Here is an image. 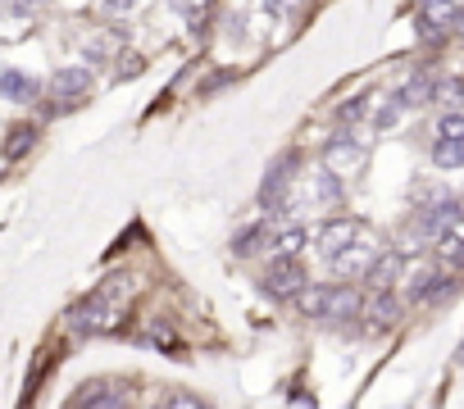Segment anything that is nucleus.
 <instances>
[{"instance_id": "obj_23", "label": "nucleus", "mask_w": 464, "mask_h": 409, "mask_svg": "<svg viewBox=\"0 0 464 409\" xmlns=\"http://www.w3.org/2000/svg\"><path fill=\"white\" fill-rule=\"evenodd\" d=\"M105 10H127V0H105Z\"/></svg>"}, {"instance_id": "obj_11", "label": "nucleus", "mask_w": 464, "mask_h": 409, "mask_svg": "<svg viewBox=\"0 0 464 409\" xmlns=\"http://www.w3.org/2000/svg\"><path fill=\"white\" fill-rule=\"evenodd\" d=\"M314 200L323 204V210H337V204H342V178H337L333 164H323L314 173Z\"/></svg>"}, {"instance_id": "obj_14", "label": "nucleus", "mask_w": 464, "mask_h": 409, "mask_svg": "<svg viewBox=\"0 0 464 409\" xmlns=\"http://www.w3.org/2000/svg\"><path fill=\"white\" fill-rule=\"evenodd\" d=\"M433 164L437 169H464V136H433Z\"/></svg>"}, {"instance_id": "obj_6", "label": "nucleus", "mask_w": 464, "mask_h": 409, "mask_svg": "<svg viewBox=\"0 0 464 409\" xmlns=\"http://www.w3.org/2000/svg\"><path fill=\"white\" fill-rule=\"evenodd\" d=\"M401 273H406V255H401V250H382V255H373V264L364 268V278H369L373 292H382V287H396Z\"/></svg>"}, {"instance_id": "obj_12", "label": "nucleus", "mask_w": 464, "mask_h": 409, "mask_svg": "<svg viewBox=\"0 0 464 409\" xmlns=\"http://www.w3.org/2000/svg\"><path fill=\"white\" fill-rule=\"evenodd\" d=\"M396 100H401V109H419V105L437 100V83H433L428 74H415L401 91H396Z\"/></svg>"}, {"instance_id": "obj_19", "label": "nucleus", "mask_w": 464, "mask_h": 409, "mask_svg": "<svg viewBox=\"0 0 464 409\" xmlns=\"http://www.w3.org/2000/svg\"><path fill=\"white\" fill-rule=\"evenodd\" d=\"M32 142H37V127H32V123H23V127H14V132H10V142H5V155H10V160H19V155H23Z\"/></svg>"}, {"instance_id": "obj_24", "label": "nucleus", "mask_w": 464, "mask_h": 409, "mask_svg": "<svg viewBox=\"0 0 464 409\" xmlns=\"http://www.w3.org/2000/svg\"><path fill=\"white\" fill-rule=\"evenodd\" d=\"M455 32H460V37H464V10H460V14H455Z\"/></svg>"}, {"instance_id": "obj_1", "label": "nucleus", "mask_w": 464, "mask_h": 409, "mask_svg": "<svg viewBox=\"0 0 464 409\" xmlns=\"http://www.w3.org/2000/svg\"><path fill=\"white\" fill-rule=\"evenodd\" d=\"M118 296H123V283H118V278H109V283H105V287H96L83 305H74L69 327H74V332H83V336L114 327V323H118Z\"/></svg>"}, {"instance_id": "obj_20", "label": "nucleus", "mask_w": 464, "mask_h": 409, "mask_svg": "<svg viewBox=\"0 0 464 409\" xmlns=\"http://www.w3.org/2000/svg\"><path fill=\"white\" fill-rule=\"evenodd\" d=\"M437 132H442V136H464V114H455V109H451V114H442Z\"/></svg>"}, {"instance_id": "obj_15", "label": "nucleus", "mask_w": 464, "mask_h": 409, "mask_svg": "<svg viewBox=\"0 0 464 409\" xmlns=\"http://www.w3.org/2000/svg\"><path fill=\"white\" fill-rule=\"evenodd\" d=\"M74 405L83 409V405H123V391H114L109 382H87L78 396H74Z\"/></svg>"}, {"instance_id": "obj_5", "label": "nucleus", "mask_w": 464, "mask_h": 409, "mask_svg": "<svg viewBox=\"0 0 464 409\" xmlns=\"http://www.w3.org/2000/svg\"><path fill=\"white\" fill-rule=\"evenodd\" d=\"M92 91V74L87 68H59L50 78V96H55V109H69V105H83Z\"/></svg>"}, {"instance_id": "obj_3", "label": "nucleus", "mask_w": 464, "mask_h": 409, "mask_svg": "<svg viewBox=\"0 0 464 409\" xmlns=\"http://www.w3.org/2000/svg\"><path fill=\"white\" fill-rule=\"evenodd\" d=\"M264 292L278 296V300H296L305 292V268L296 264V255H278L264 273Z\"/></svg>"}, {"instance_id": "obj_18", "label": "nucleus", "mask_w": 464, "mask_h": 409, "mask_svg": "<svg viewBox=\"0 0 464 409\" xmlns=\"http://www.w3.org/2000/svg\"><path fill=\"white\" fill-rule=\"evenodd\" d=\"M305 241H310V237H305V228H296V223H292V228H278V232H274V250H278V255H296Z\"/></svg>"}, {"instance_id": "obj_22", "label": "nucleus", "mask_w": 464, "mask_h": 409, "mask_svg": "<svg viewBox=\"0 0 464 409\" xmlns=\"http://www.w3.org/2000/svg\"><path fill=\"white\" fill-rule=\"evenodd\" d=\"M164 405H169V409H201V400H196V396H187V391H173V396H164Z\"/></svg>"}, {"instance_id": "obj_17", "label": "nucleus", "mask_w": 464, "mask_h": 409, "mask_svg": "<svg viewBox=\"0 0 464 409\" xmlns=\"http://www.w3.org/2000/svg\"><path fill=\"white\" fill-rule=\"evenodd\" d=\"M328 264H333L337 273H355V268H369L373 259H369V250H364V241H351L342 255H333V259H328Z\"/></svg>"}, {"instance_id": "obj_4", "label": "nucleus", "mask_w": 464, "mask_h": 409, "mask_svg": "<svg viewBox=\"0 0 464 409\" xmlns=\"http://www.w3.org/2000/svg\"><path fill=\"white\" fill-rule=\"evenodd\" d=\"M364 237V228L355 223V219H328L319 232H314V250L323 255V259H333V255H342L351 241H360Z\"/></svg>"}, {"instance_id": "obj_10", "label": "nucleus", "mask_w": 464, "mask_h": 409, "mask_svg": "<svg viewBox=\"0 0 464 409\" xmlns=\"http://www.w3.org/2000/svg\"><path fill=\"white\" fill-rule=\"evenodd\" d=\"M455 287H460V278H451V273H428V278L415 287V300H424V305H446L451 296H455Z\"/></svg>"}, {"instance_id": "obj_26", "label": "nucleus", "mask_w": 464, "mask_h": 409, "mask_svg": "<svg viewBox=\"0 0 464 409\" xmlns=\"http://www.w3.org/2000/svg\"><path fill=\"white\" fill-rule=\"evenodd\" d=\"M460 360H464V341H460Z\"/></svg>"}, {"instance_id": "obj_9", "label": "nucleus", "mask_w": 464, "mask_h": 409, "mask_svg": "<svg viewBox=\"0 0 464 409\" xmlns=\"http://www.w3.org/2000/svg\"><path fill=\"white\" fill-rule=\"evenodd\" d=\"M0 96L28 105V100H37V96H41V83H37V78H28V74H19V68H5V74H0Z\"/></svg>"}, {"instance_id": "obj_8", "label": "nucleus", "mask_w": 464, "mask_h": 409, "mask_svg": "<svg viewBox=\"0 0 464 409\" xmlns=\"http://www.w3.org/2000/svg\"><path fill=\"white\" fill-rule=\"evenodd\" d=\"M292 173H296V155H283V160L274 164V173L264 178V187H259V200H264V210H278V196H283V187L292 182Z\"/></svg>"}, {"instance_id": "obj_2", "label": "nucleus", "mask_w": 464, "mask_h": 409, "mask_svg": "<svg viewBox=\"0 0 464 409\" xmlns=\"http://www.w3.org/2000/svg\"><path fill=\"white\" fill-rule=\"evenodd\" d=\"M296 309L310 314V318H346V314H360V292L355 287H333V283H319L296 296Z\"/></svg>"}, {"instance_id": "obj_16", "label": "nucleus", "mask_w": 464, "mask_h": 409, "mask_svg": "<svg viewBox=\"0 0 464 409\" xmlns=\"http://www.w3.org/2000/svg\"><path fill=\"white\" fill-rule=\"evenodd\" d=\"M369 314H373V323H378V327H387V323H396V318H401V300L391 296V287H382V292L373 296Z\"/></svg>"}, {"instance_id": "obj_21", "label": "nucleus", "mask_w": 464, "mask_h": 409, "mask_svg": "<svg viewBox=\"0 0 464 409\" xmlns=\"http://www.w3.org/2000/svg\"><path fill=\"white\" fill-rule=\"evenodd\" d=\"M369 114V96H360V100H346L342 105V123H355V118H364Z\"/></svg>"}, {"instance_id": "obj_7", "label": "nucleus", "mask_w": 464, "mask_h": 409, "mask_svg": "<svg viewBox=\"0 0 464 409\" xmlns=\"http://www.w3.org/2000/svg\"><path fill=\"white\" fill-rule=\"evenodd\" d=\"M460 14L455 0H419V32H442Z\"/></svg>"}, {"instance_id": "obj_13", "label": "nucleus", "mask_w": 464, "mask_h": 409, "mask_svg": "<svg viewBox=\"0 0 464 409\" xmlns=\"http://www.w3.org/2000/svg\"><path fill=\"white\" fill-rule=\"evenodd\" d=\"M437 255H442V264L464 268V219H455V223L437 237Z\"/></svg>"}, {"instance_id": "obj_25", "label": "nucleus", "mask_w": 464, "mask_h": 409, "mask_svg": "<svg viewBox=\"0 0 464 409\" xmlns=\"http://www.w3.org/2000/svg\"><path fill=\"white\" fill-rule=\"evenodd\" d=\"M19 5H41V0H19Z\"/></svg>"}]
</instances>
